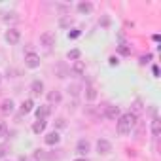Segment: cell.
I'll list each match as a JSON object with an SVG mask.
<instances>
[{"instance_id": "cell-30", "label": "cell", "mask_w": 161, "mask_h": 161, "mask_svg": "<svg viewBox=\"0 0 161 161\" xmlns=\"http://www.w3.org/2000/svg\"><path fill=\"white\" fill-rule=\"evenodd\" d=\"M80 34H82V31H78V29H72V31L68 32V38H70V40H74V38H78Z\"/></svg>"}, {"instance_id": "cell-4", "label": "cell", "mask_w": 161, "mask_h": 161, "mask_svg": "<svg viewBox=\"0 0 161 161\" xmlns=\"http://www.w3.org/2000/svg\"><path fill=\"white\" fill-rule=\"evenodd\" d=\"M89 152H91V142H89L87 138H80L78 144H76V153H80V155H87Z\"/></svg>"}, {"instance_id": "cell-26", "label": "cell", "mask_w": 161, "mask_h": 161, "mask_svg": "<svg viewBox=\"0 0 161 161\" xmlns=\"http://www.w3.org/2000/svg\"><path fill=\"white\" fill-rule=\"evenodd\" d=\"M53 125H55V131H57V129H64V127H66V119H64V118H57Z\"/></svg>"}, {"instance_id": "cell-3", "label": "cell", "mask_w": 161, "mask_h": 161, "mask_svg": "<svg viewBox=\"0 0 161 161\" xmlns=\"http://www.w3.org/2000/svg\"><path fill=\"white\" fill-rule=\"evenodd\" d=\"M4 38H6V42H8L10 46H15V44H19V40H21V32H19L17 29H8L6 34H4Z\"/></svg>"}, {"instance_id": "cell-22", "label": "cell", "mask_w": 161, "mask_h": 161, "mask_svg": "<svg viewBox=\"0 0 161 161\" xmlns=\"http://www.w3.org/2000/svg\"><path fill=\"white\" fill-rule=\"evenodd\" d=\"M80 57H82V51H80V49H70L68 53H66V59L68 61H80Z\"/></svg>"}, {"instance_id": "cell-24", "label": "cell", "mask_w": 161, "mask_h": 161, "mask_svg": "<svg viewBox=\"0 0 161 161\" xmlns=\"http://www.w3.org/2000/svg\"><path fill=\"white\" fill-rule=\"evenodd\" d=\"M118 51H119L121 55H131V47H129L127 44H123V42L118 46Z\"/></svg>"}, {"instance_id": "cell-13", "label": "cell", "mask_w": 161, "mask_h": 161, "mask_svg": "<svg viewBox=\"0 0 161 161\" xmlns=\"http://www.w3.org/2000/svg\"><path fill=\"white\" fill-rule=\"evenodd\" d=\"M84 95H86V101H89V103H93V101L99 97V93H97V87H95V86H86Z\"/></svg>"}, {"instance_id": "cell-16", "label": "cell", "mask_w": 161, "mask_h": 161, "mask_svg": "<svg viewBox=\"0 0 161 161\" xmlns=\"http://www.w3.org/2000/svg\"><path fill=\"white\" fill-rule=\"evenodd\" d=\"M19 110H21V114H23V116L31 114V112L34 110V101H32V99H27V101H23V103H21V106H19Z\"/></svg>"}, {"instance_id": "cell-9", "label": "cell", "mask_w": 161, "mask_h": 161, "mask_svg": "<svg viewBox=\"0 0 161 161\" xmlns=\"http://www.w3.org/2000/svg\"><path fill=\"white\" fill-rule=\"evenodd\" d=\"M34 112H36V119H47L51 116V106L49 104H40Z\"/></svg>"}, {"instance_id": "cell-14", "label": "cell", "mask_w": 161, "mask_h": 161, "mask_svg": "<svg viewBox=\"0 0 161 161\" xmlns=\"http://www.w3.org/2000/svg\"><path fill=\"white\" fill-rule=\"evenodd\" d=\"M76 10L82 14V15H87V14H91V12H93V4H91V2H87V0H86V2H78Z\"/></svg>"}, {"instance_id": "cell-27", "label": "cell", "mask_w": 161, "mask_h": 161, "mask_svg": "<svg viewBox=\"0 0 161 161\" xmlns=\"http://www.w3.org/2000/svg\"><path fill=\"white\" fill-rule=\"evenodd\" d=\"M152 57H153V55H152V53H146V55H142V57H140V59H138V63H140V64H142V66H144V64H148V63H150V61H152Z\"/></svg>"}, {"instance_id": "cell-20", "label": "cell", "mask_w": 161, "mask_h": 161, "mask_svg": "<svg viewBox=\"0 0 161 161\" xmlns=\"http://www.w3.org/2000/svg\"><path fill=\"white\" fill-rule=\"evenodd\" d=\"M72 72L78 74V76H80V74H84V72H86V63H84V61H74V64H72Z\"/></svg>"}, {"instance_id": "cell-5", "label": "cell", "mask_w": 161, "mask_h": 161, "mask_svg": "<svg viewBox=\"0 0 161 161\" xmlns=\"http://www.w3.org/2000/svg\"><path fill=\"white\" fill-rule=\"evenodd\" d=\"M121 116V112H119V108L118 106H112V104H106V108H104V118L106 119H110V121H118V118Z\"/></svg>"}, {"instance_id": "cell-15", "label": "cell", "mask_w": 161, "mask_h": 161, "mask_svg": "<svg viewBox=\"0 0 161 161\" xmlns=\"http://www.w3.org/2000/svg\"><path fill=\"white\" fill-rule=\"evenodd\" d=\"M61 101H63L61 91H55V89H53V91L47 93V104H49V106H51V104H59Z\"/></svg>"}, {"instance_id": "cell-21", "label": "cell", "mask_w": 161, "mask_h": 161, "mask_svg": "<svg viewBox=\"0 0 161 161\" xmlns=\"http://www.w3.org/2000/svg\"><path fill=\"white\" fill-rule=\"evenodd\" d=\"M152 135L153 136L161 135V121H159V118H153V121H152Z\"/></svg>"}, {"instance_id": "cell-18", "label": "cell", "mask_w": 161, "mask_h": 161, "mask_svg": "<svg viewBox=\"0 0 161 161\" xmlns=\"http://www.w3.org/2000/svg\"><path fill=\"white\" fill-rule=\"evenodd\" d=\"M142 110H144V106H142V101H140V99H136V101L131 104V110H129V112H131V114H135V116L138 118Z\"/></svg>"}, {"instance_id": "cell-19", "label": "cell", "mask_w": 161, "mask_h": 161, "mask_svg": "<svg viewBox=\"0 0 161 161\" xmlns=\"http://www.w3.org/2000/svg\"><path fill=\"white\" fill-rule=\"evenodd\" d=\"M66 91H68V95H72L76 99V97H80V93H82V86H80V84H70L66 87Z\"/></svg>"}, {"instance_id": "cell-8", "label": "cell", "mask_w": 161, "mask_h": 161, "mask_svg": "<svg viewBox=\"0 0 161 161\" xmlns=\"http://www.w3.org/2000/svg\"><path fill=\"white\" fill-rule=\"evenodd\" d=\"M25 66H29V68H38L40 66V55L38 53H27L25 55Z\"/></svg>"}, {"instance_id": "cell-17", "label": "cell", "mask_w": 161, "mask_h": 161, "mask_svg": "<svg viewBox=\"0 0 161 161\" xmlns=\"http://www.w3.org/2000/svg\"><path fill=\"white\" fill-rule=\"evenodd\" d=\"M46 125H47V121H46V119H36V121L32 123V133H34V135L44 133V131H46Z\"/></svg>"}, {"instance_id": "cell-35", "label": "cell", "mask_w": 161, "mask_h": 161, "mask_svg": "<svg viewBox=\"0 0 161 161\" xmlns=\"http://www.w3.org/2000/svg\"><path fill=\"white\" fill-rule=\"evenodd\" d=\"M74 161H89V159H86V157H78V159H74Z\"/></svg>"}, {"instance_id": "cell-2", "label": "cell", "mask_w": 161, "mask_h": 161, "mask_svg": "<svg viewBox=\"0 0 161 161\" xmlns=\"http://www.w3.org/2000/svg\"><path fill=\"white\" fill-rule=\"evenodd\" d=\"M40 44H42L46 49H51V47L55 46V34L49 32V31L42 32V34H40Z\"/></svg>"}, {"instance_id": "cell-34", "label": "cell", "mask_w": 161, "mask_h": 161, "mask_svg": "<svg viewBox=\"0 0 161 161\" xmlns=\"http://www.w3.org/2000/svg\"><path fill=\"white\" fill-rule=\"evenodd\" d=\"M152 74H153V78H159V66L157 64L152 66Z\"/></svg>"}, {"instance_id": "cell-25", "label": "cell", "mask_w": 161, "mask_h": 161, "mask_svg": "<svg viewBox=\"0 0 161 161\" xmlns=\"http://www.w3.org/2000/svg\"><path fill=\"white\" fill-rule=\"evenodd\" d=\"M2 19H4V21H17L19 17H17V14H15V12H6Z\"/></svg>"}, {"instance_id": "cell-10", "label": "cell", "mask_w": 161, "mask_h": 161, "mask_svg": "<svg viewBox=\"0 0 161 161\" xmlns=\"http://www.w3.org/2000/svg\"><path fill=\"white\" fill-rule=\"evenodd\" d=\"M44 142L47 144V146H57L59 142H61V135H59V131H51V133H47L46 136H44Z\"/></svg>"}, {"instance_id": "cell-29", "label": "cell", "mask_w": 161, "mask_h": 161, "mask_svg": "<svg viewBox=\"0 0 161 161\" xmlns=\"http://www.w3.org/2000/svg\"><path fill=\"white\" fill-rule=\"evenodd\" d=\"M6 135H8V125L4 121H0V138H4Z\"/></svg>"}, {"instance_id": "cell-36", "label": "cell", "mask_w": 161, "mask_h": 161, "mask_svg": "<svg viewBox=\"0 0 161 161\" xmlns=\"http://www.w3.org/2000/svg\"><path fill=\"white\" fill-rule=\"evenodd\" d=\"M0 82H2V74H0Z\"/></svg>"}, {"instance_id": "cell-31", "label": "cell", "mask_w": 161, "mask_h": 161, "mask_svg": "<svg viewBox=\"0 0 161 161\" xmlns=\"http://www.w3.org/2000/svg\"><path fill=\"white\" fill-rule=\"evenodd\" d=\"M6 153H8V146L6 144H0V159L6 157Z\"/></svg>"}, {"instance_id": "cell-1", "label": "cell", "mask_w": 161, "mask_h": 161, "mask_svg": "<svg viewBox=\"0 0 161 161\" xmlns=\"http://www.w3.org/2000/svg\"><path fill=\"white\" fill-rule=\"evenodd\" d=\"M136 116L135 114H131V112H125V114H121L119 118H118V135H121V136H125V135H129L133 129H135V125H136Z\"/></svg>"}, {"instance_id": "cell-32", "label": "cell", "mask_w": 161, "mask_h": 161, "mask_svg": "<svg viewBox=\"0 0 161 161\" xmlns=\"http://www.w3.org/2000/svg\"><path fill=\"white\" fill-rule=\"evenodd\" d=\"M108 63H110V66H118V64H119V59H118V57H114V55H112V57H110V59H108Z\"/></svg>"}, {"instance_id": "cell-11", "label": "cell", "mask_w": 161, "mask_h": 161, "mask_svg": "<svg viewBox=\"0 0 161 161\" xmlns=\"http://www.w3.org/2000/svg\"><path fill=\"white\" fill-rule=\"evenodd\" d=\"M14 110H15V103L12 99H4L2 104H0V112L4 116H10V114H14Z\"/></svg>"}, {"instance_id": "cell-28", "label": "cell", "mask_w": 161, "mask_h": 161, "mask_svg": "<svg viewBox=\"0 0 161 161\" xmlns=\"http://www.w3.org/2000/svg\"><path fill=\"white\" fill-rule=\"evenodd\" d=\"M66 76H68L66 68H64L63 64H59V66H57V78H66Z\"/></svg>"}, {"instance_id": "cell-7", "label": "cell", "mask_w": 161, "mask_h": 161, "mask_svg": "<svg viewBox=\"0 0 161 161\" xmlns=\"http://www.w3.org/2000/svg\"><path fill=\"white\" fill-rule=\"evenodd\" d=\"M59 157V153H49V152H46V150H34V159H38V161H53V159H57Z\"/></svg>"}, {"instance_id": "cell-12", "label": "cell", "mask_w": 161, "mask_h": 161, "mask_svg": "<svg viewBox=\"0 0 161 161\" xmlns=\"http://www.w3.org/2000/svg\"><path fill=\"white\" fill-rule=\"evenodd\" d=\"M31 93L34 97H40L44 93V82H42V80H34V82L31 84Z\"/></svg>"}, {"instance_id": "cell-23", "label": "cell", "mask_w": 161, "mask_h": 161, "mask_svg": "<svg viewBox=\"0 0 161 161\" xmlns=\"http://www.w3.org/2000/svg\"><path fill=\"white\" fill-rule=\"evenodd\" d=\"M59 25H61L63 29H66V27H70V25H72V17H70V15H64V17H61V21H59Z\"/></svg>"}, {"instance_id": "cell-33", "label": "cell", "mask_w": 161, "mask_h": 161, "mask_svg": "<svg viewBox=\"0 0 161 161\" xmlns=\"http://www.w3.org/2000/svg\"><path fill=\"white\" fill-rule=\"evenodd\" d=\"M99 23H101L103 27H108V25H110V17H108V15H104V17H103V19H101Z\"/></svg>"}, {"instance_id": "cell-6", "label": "cell", "mask_w": 161, "mask_h": 161, "mask_svg": "<svg viewBox=\"0 0 161 161\" xmlns=\"http://www.w3.org/2000/svg\"><path fill=\"white\" fill-rule=\"evenodd\" d=\"M97 152H99L101 155H108V153L112 152V142L106 140V138H99V140H97Z\"/></svg>"}]
</instances>
